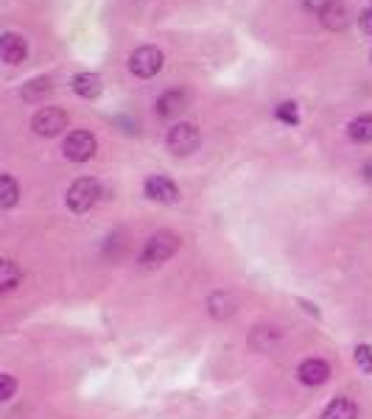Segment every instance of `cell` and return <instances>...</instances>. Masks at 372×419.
Segmentation results:
<instances>
[{
  "label": "cell",
  "mask_w": 372,
  "mask_h": 419,
  "mask_svg": "<svg viewBox=\"0 0 372 419\" xmlns=\"http://www.w3.org/2000/svg\"><path fill=\"white\" fill-rule=\"evenodd\" d=\"M179 249H182V238L176 232H171V229H160V232H154L149 241L143 243V252H140L138 263H140V269L154 272V269L165 266Z\"/></svg>",
  "instance_id": "cell-1"
},
{
  "label": "cell",
  "mask_w": 372,
  "mask_h": 419,
  "mask_svg": "<svg viewBox=\"0 0 372 419\" xmlns=\"http://www.w3.org/2000/svg\"><path fill=\"white\" fill-rule=\"evenodd\" d=\"M98 199H101V185L92 176H78L73 185L68 188V193H65V205H68V210L73 215L90 212L98 205Z\"/></svg>",
  "instance_id": "cell-2"
},
{
  "label": "cell",
  "mask_w": 372,
  "mask_h": 419,
  "mask_svg": "<svg viewBox=\"0 0 372 419\" xmlns=\"http://www.w3.org/2000/svg\"><path fill=\"white\" fill-rule=\"evenodd\" d=\"M199 142H202V132L196 129V123H188V121L174 123V126L168 129V135H165L168 151L176 154V157H188V154H193V151L199 148Z\"/></svg>",
  "instance_id": "cell-3"
},
{
  "label": "cell",
  "mask_w": 372,
  "mask_h": 419,
  "mask_svg": "<svg viewBox=\"0 0 372 419\" xmlns=\"http://www.w3.org/2000/svg\"><path fill=\"white\" fill-rule=\"evenodd\" d=\"M68 123H71V118H68V112L59 109V107H42V109H37L34 118H31V129H34V135H40V138H56V135H62V132L68 129Z\"/></svg>",
  "instance_id": "cell-4"
},
{
  "label": "cell",
  "mask_w": 372,
  "mask_h": 419,
  "mask_svg": "<svg viewBox=\"0 0 372 419\" xmlns=\"http://www.w3.org/2000/svg\"><path fill=\"white\" fill-rule=\"evenodd\" d=\"M95 151H98V140H95L92 132H87V129H76L62 142V154L71 162H87V159L95 157Z\"/></svg>",
  "instance_id": "cell-5"
},
{
  "label": "cell",
  "mask_w": 372,
  "mask_h": 419,
  "mask_svg": "<svg viewBox=\"0 0 372 419\" xmlns=\"http://www.w3.org/2000/svg\"><path fill=\"white\" fill-rule=\"evenodd\" d=\"M143 193H146V199L157 202V205H179L182 202V190L165 174H151L143 182Z\"/></svg>",
  "instance_id": "cell-6"
},
{
  "label": "cell",
  "mask_w": 372,
  "mask_h": 419,
  "mask_svg": "<svg viewBox=\"0 0 372 419\" xmlns=\"http://www.w3.org/2000/svg\"><path fill=\"white\" fill-rule=\"evenodd\" d=\"M162 65H165V56L154 45H143V48L132 51V56H129V70L138 78H154L162 70Z\"/></svg>",
  "instance_id": "cell-7"
},
{
  "label": "cell",
  "mask_w": 372,
  "mask_h": 419,
  "mask_svg": "<svg viewBox=\"0 0 372 419\" xmlns=\"http://www.w3.org/2000/svg\"><path fill=\"white\" fill-rule=\"evenodd\" d=\"M188 107H191V92L174 87V90H165V92L157 98L154 112H157V118H162V121H174V118H179Z\"/></svg>",
  "instance_id": "cell-8"
},
{
  "label": "cell",
  "mask_w": 372,
  "mask_h": 419,
  "mask_svg": "<svg viewBox=\"0 0 372 419\" xmlns=\"http://www.w3.org/2000/svg\"><path fill=\"white\" fill-rule=\"evenodd\" d=\"M330 363L325 358H305L297 366V380L302 386H311V389H319L330 380Z\"/></svg>",
  "instance_id": "cell-9"
},
{
  "label": "cell",
  "mask_w": 372,
  "mask_h": 419,
  "mask_svg": "<svg viewBox=\"0 0 372 419\" xmlns=\"http://www.w3.org/2000/svg\"><path fill=\"white\" fill-rule=\"evenodd\" d=\"M205 308H208V313H210L216 322H227V319H232V316L238 313V299H235V293H232V291H227V288H216V291H210V293H208Z\"/></svg>",
  "instance_id": "cell-10"
},
{
  "label": "cell",
  "mask_w": 372,
  "mask_h": 419,
  "mask_svg": "<svg viewBox=\"0 0 372 419\" xmlns=\"http://www.w3.org/2000/svg\"><path fill=\"white\" fill-rule=\"evenodd\" d=\"M0 56H3L6 65H23L25 56H28V42H25V37H20V34H14V31H6V34L0 37Z\"/></svg>",
  "instance_id": "cell-11"
},
{
  "label": "cell",
  "mask_w": 372,
  "mask_h": 419,
  "mask_svg": "<svg viewBox=\"0 0 372 419\" xmlns=\"http://www.w3.org/2000/svg\"><path fill=\"white\" fill-rule=\"evenodd\" d=\"M319 23L328 28V31H344L350 25V11L342 0H328L322 8H319Z\"/></svg>",
  "instance_id": "cell-12"
},
{
  "label": "cell",
  "mask_w": 372,
  "mask_h": 419,
  "mask_svg": "<svg viewBox=\"0 0 372 419\" xmlns=\"http://www.w3.org/2000/svg\"><path fill=\"white\" fill-rule=\"evenodd\" d=\"M71 87H73V92L78 98H98L101 95V90H104V78L98 75V73H90V70H84V73H76L73 81H71Z\"/></svg>",
  "instance_id": "cell-13"
},
{
  "label": "cell",
  "mask_w": 372,
  "mask_h": 419,
  "mask_svg": "<svg viewBox=\"0 0 372 419\" xmlns=\"http://www.w3.org/2000/svg\"><path fill=\"white\" fill-rule=\"evenodd\" d=\"M319 419H359V406L350 397H333L322 408Z\"/></svg>",
  "instance_id": "cell-14"
},
{
  "label": "cell",
  "mask_w": 372,
  "mask_h": 419,
  "mask_svg": "<svg viewBox=\"0 0 372 419\" xmlns=\"http://www.w3.org/2000/svg\"><path fill=\"white\" fill-rule=\"evenodd\" d=\"M249 344L258 352H272V349L280 344V330L277 327H266V324H258L252 333H249Z\"/></svg>",
  "instance_id": "cell-15"
},
{
  "label": "cell",
  "mask_w": 372,
  "mask_h": 419,
  "mask_svg": "<svg viewBox=\"0 0 372 419\" xmlns=\"http://www.w3.org/2000/svg\"><path fill=\"white\" fill-rule=\"evenodd\" d=\"M20 202V185L11 174H0V210L17 207Z\"/></svg>",
  "instance_id": "cell-16"
},
{
  "label": "cell",
  "mask_w": 372,
  "mask_h": 419,
  "mask_svg": "<svg viewBox=\"0 0 372 419\" xmlns=\"http://www.w3.org/2000/svg\"><path fill=\"white\" fill-rule=\"evenodd\" d=\"M20 285H23V269L14 260H3L0 263V291L3 293H11Z\"/></svg>",
  "instance_id": "cell-17"
},
{
  "label": "cell",
  "mask_w": 372,
  "mask_h": 419,
  "mask_svg": "<svg viewBox=\"0 0 372 419\" xmlns=\"http://www.w3.org/2000/svg\"><path fill=\"white\" fill-rule=\"evenodd\" d=\"M347 138L353 142H372V115H359L347 123Z\"/></svg>",
  "instance_id": "cell-18"
},
{
  "label": "cell",
  "mask_w": 372,
  "mask_h": 419,
  "mask_svg": "<svg viewBox=\"0 0 372 419\" xmlns=\"http://www.w3.org/2000/svg\"><path fill=\"white\" fill-rule=\"evenodd\" d=\"M51 90H54V87H51V78H48V75H37V78H31L28 84H23L20 95H23L25 101H40V98H45Z\"/></svg>",
  "instance_id": "cell-19"
},
{
  "label": "cell",
  "mask_w": 372,
  "mask_h": 419,
  "mask_svg": "<svg viewBox=\"0 0 372 419\" xmlns=\"http://www.w3.org/2000/svg\"><path fill=\"white\" fill-rule=\"evenodd\" d=\"M353 360H356V366L361 372L372 375V344H359V347L353 349Z\"/></svg>",
  "instance_id": "cell-20"
},
{
  "label": "cell",
  "mask_w": 372,
  "mask_h": 419,
  "mask_svg": "<svg viewBox=\"0 0 372 419\" xmlns=\"http://www.w3.org/2000/svg\"><path fill=\"white\" fill-rule=\"evenodd\" d=\"M275 115H277V121H283V123H289V126L299 123V109L294 101H283V104L275 109Z\"/></svg>",
  "instance_id": "cell-21"
},
{
  "label": "cell",
  "mask_w": 372,
  "mask_h": 419,
  "mask_svg": "<svg viewBox=\"0 0 372 419\" xmlns=\"http://www.w3.org/2000/svg\"><path fill=\"white\" fill-rule=\"evenodd\" d=\"M14 394H17V377L8 375V372H3L0 375V403H8Z\"/></svg>",
  "instance_id": "cell-22"
},
{
  "label": "cell",
  "mask_w": 372,
  "mask_h": 419,
  "mask_svg": "<svg viewBox=\"0 0 372 419\" xmlns=\"http://www.w3.org/2000/svg\"><path fill=\"white\" fill-rule=\"evenodd\" d=\"M359 25H361V31H367V34H372V6H370V8H364V11H361V17H359Z\"/></svg>",
  "instance_id": "cell-23"
},
{
  "label": "cell",
  "mask_w": 372,
  "mask_h": 419,
  "mask_svg": "<svg viewBox=\"0 0 372 419\" xmlns=\"http://www.w3.org/2000/svg\"><path fill=\"white\" fill-rule=\"evenodd\" d=\"M359 174H361V179H364V182H367V185H370V188H372V157H367V159L361 162V168H359Z\"/></svg>",
  "instance_id": "cell-24"
}]
</instances>
